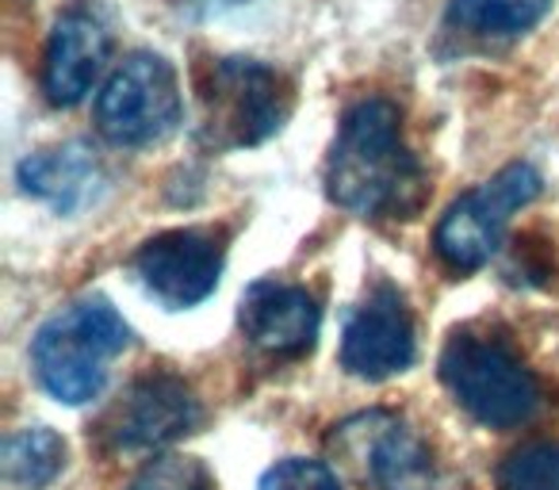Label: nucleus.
<instances>
[{"mask_svg":"<svg viewBox=\"0 0 559 490\" xmlns=\"http://www.w3.org/2000/svg\"><path fill=\"white\" fill-rule=\"evenodd\" d=\"M292 81L257 58H215L200 81V142L211 150H249L288 123Z\"/></svg>","mask_w":559,"mask_h":490,"instance_id":"7ed1b4c3","label":"nucleus"},{"mask_svg":"<svg viewBox=\"0 0 559 490\" xmlns=\"http://www.w3.org/2000/svg\"><path fill=\"white\" fill-rule=\"evenodd\" d=\"M548 9L551 0H449L444 20L460 35L502 43L533 32L548 16Z\"/></svg>","mask_w":559,"mask_h":490,"instance_id":"4468645a","label":"nucleus"},{"mask_svg":"<svg viewBox=\"0 0 559 490\" xmlns=\"http://www.w3.org/2000/svg\"><path fill=\"white\" fill-rule=\"evenodd\" d=\"M0 467H4L9 487L43 490L66 467V441L47 426L16 429V433L4 437V444H0Z\"/></svg>","mask_w":559,"mask_h":490,"instance_id":"2eb2a0df","label":"nucleus"},{"mask_svg":"<svg viewBox=\"0 0 559 490\" xmlns=\"http://www.w3.org/2000/svg\"><path fill=\"white\" fill-rule=\"evenodd\" d=\"M16 177L27 195L50 203L58 215H78L104 192V165L85 142H66V146L27 154Z\"/></svg>","mask_w":559,"mask_h":490,"instance_id":"ddd939ff","label":"nucleus"},{"mask_svg":"<svg viewBox=\"0 0 559 490\" xmlns=\"http://www.w3.org/2000/svg\"><path fill=\"white\" fill-rule=\"evenodd\" d=\"M326 192L360 218H414L429 195V177L403 139L391 100H360L342 116L326 157Z\"/></svg>","mask_w":559,"mask_h":490,"instance_id":"f257e3e1","label":"nucleus"},{"mask_svg":"<svg viewBox=\"0 0 559 490\" xmlns=\"http://www.w3.org/2000/svg\"><path fill=\"white\" fill-rule=\"evenodd\" d=\"M414 319L406 299L391 284L368 291V299L349 314L342 334V368L357 380H391L414 364Z\"/></svg>","mask_w":559,"mask_h":490,"instance_id":"9d476101","label":"nucleus"},{"mask_svg":"<svg viewBox=\"0 0 559 490\" xmlns=\"http://www.w3.org/2000/svg\"><path fill=\"white\" fill-rule=\"evenodd\" d=\"M111 55V35L93 9H70L55 20L43 58V93L55 108H73L93 93L104 62Z\"/></svg>","mask_w":559,"mask_h":490,"instance_id":"f8f14e48","label":"nucleus"},{"mask_svg":"<svg viewBox=\"0 0 559 490\" xmlns=\"http://www.w3.org/2000/svg\"><path fill=\"white\" fill-rule=\"evenodd\" d=\"M127 490H218V482L203 459L169 452V456L150 459Z\"/></svg>","mask_w":559,"mask_h":490,"instance_id":"f3484780","label":"nucleus"},{"mask_svg":"<svg viewBox=\"0 0 559 490\" xmlns=\"http://www.w3.org/2000/svg\"><path fill=\"white\" fill-rule=\"evenodd\" d=\"M238 326L257 352L276 360H296L307 357L319 342L322 307L307 288L269 276V280H257L241 291Z\"/></svg>","mask_w":559,"mask_h":490,"instance_id":"9b49d317","label":"nucleus"},{"mask_svg":"<svg viewBox=\"0 0 559 490\" xmlns=\"http://www.w3.org/2000/svg\"><path fill=\"white\" fill-rule=\"evenodd\" d=\"M261 490H342V482L319 459L288 456L261 475Z\"/></svg>","mask_w":559,"mask_h":490,"instance_id":"a211bd4d","label":"nucleus"},{"mask_svg":"<svg viewBox=\"0 0 559 490\" xmlns=\"http://www.w3.org/2000/svg\"><path fill=\"white\" fill-rule=\"evenodd\" d=\"M226 241L207 226H180V230L154 234L134 253V273L142 288L165 311H188L203 303L223 280Z\"/></svg>","mask_w":559,"mask_h":490,"instance_id":"1a4fd4ad","label":"nucleus"},{"mask_svg":"<svg viewBox=\"0 0 559 490\" xmlns=\"http://www.w3.org/2000/svg\"><path fill=\"white\" fill-rule=\"evenodd\" d=\"M498 490H559V441H528L498 467Z\"/></svg>","mask_w":559,"mask_h":490,"instance_id":"dca6fc26","label":"nucleus"},{"mask_svg":"<svg viewBox=\"0 0 559 490\" xmlns=\"http://www.w3.org/2000/svg\"><path fill=\"white\" fill-rule=\"evenodd\" d=\"M203 421V406L195 391L180 375L157 372L134 380L116 403L104 410L100 433L111 452H154L188 437Z\"/></svg>","mask_w":559,"mask_h":490,"instance_id":"6e6552de","label":"nucleus"},{"mask_svg":"<svg viewBox=\"0 0 559 490\" xmlns=\"http://www.w3.org/2000/svg\"><path fill=\"white\" fill-rule=\"evenodd\" d=\"M544 180L528 162H513L498 169L487 184L460 195L441 215L433 230V250L452 273H475L502 246V234L510 226L513 211L528 207L540 195Z\"/></svg>","mask_w":559,"mask_h":490,"instance_id":"39448f33","label":"nucleus"},{"mask_svg":"<svg viewBox=\"0 0 559 490\" xmlns=\"http://www.w3.org/2000/svg\"><path fill=\"white\" fill-rule=\"evenodd\" d=\"M330 452L372 490H433L437 471L426 441L395 414H357L334 426Z\"/></svg>","mask_w":559,"mask_h":490,"instance_id":"0eeeda50","label":"nucleus"},{"mask_svg":"<svg viewBox=\"0 0 559 490\" xmlns=\"http://www.w3.org/2000/svg\"><path fill=\"white\" fill-rule=\"evenodd\" d=\"M131 345V326L104 296H85L39 326L32 368L43 391L66 406H85L108 383V364Z\"/></svg>","mask_w":559,"mask_h":490,"instance_id":"f03ea898","label":"nucleus"},{"mask_svg":"<svg viewBox=\"0 0 559 490\" xmlns=\"http://www.w3.org/2000/svg\"><path fill=\"white\" fill-rule=\"evenodd\" d=\"M180 127V81L162 55L123 58L96 96V131L123 150L165 142Z\"/></svg>","mask_w":559,"mask_h":490,"instance_id":"423d86ee","label":"nucleus"},{"mask_svg":"<svg viewBox=\"0 0 559 490\" xmlns=\"http://www.w3.org/2000/svg\"><path fill=\"white\" fill-rule=\"evenodd\" d=\"M441 380L487 429H518L536 418L544 403L540 380L506 342L456 330L441 352Z\"/></svg>","mask_w":559,"mask_h":490,"instance_id":"20e7f679","label":"nucleus"}]
</instances>
